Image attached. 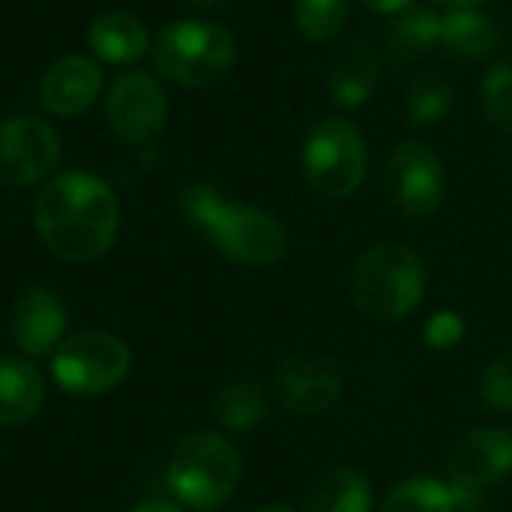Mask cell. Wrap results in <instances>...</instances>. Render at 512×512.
I'll list each match as a JSON object with an SVG mask.
<instances>
[{
  "label": "cell",
  "mask_w": 512,
  "mask_h": 512,
  "mask_svg": "<svg viewBox=\"0 0 512 512\" xmlns=\"http://www.w3.org/2000/svg\"><path fill=\"white\" fill-rule=\"evenodd\" d=\"M45 402V381L30 360L0 357V429L30 423Z\"/></svg>",
  "instance_id": "cell-17"
},
{
  "label": "cell",
  "mask_w": 512,
  "mask_h": 512,
  "mask_svg": "<svg viewBox=\"0 0 512 512\" xmlns=\"http://www.w3.org/2000/svg\"><path fill=\"white\" fill-rule=\"evenodd\" d=\"M462 336H465V321H462V315H456V312H450V309L435 312V315L426 321V330H423L426 345L435 348V351H450V348H456V345L462 342Z\"/></svg>",
  "instance_id": "cell-27"
},
{
  "label": "cell",
  "mask_w": 512,
  "mask_h": 512,
  "mask_svg": "<svg viewBox=\"0 0 512 512\" xmlns=\"http://www.w3.org/2000/svg\"><path fill=\"white\" fill-rule=\"evenodd\" d=\"M60 162V138L48 120L15 114L0 120V183L12 189L42 183Z\"/></svg>",
  "instance_id": "cell-11"
},
{
  "label": "cell",
  "mask_w": 512,
  "mask_h": 512,
  "mask_svg": "<svg viewBox=\"0 0 512 512\" xmlns=\"http://www.w3.org/2000/svg\"><path fill=\"white\" fill-rule=\"evenodd\" d=\"M273 390L288 411L300 417H315L330 411L342 399L345 378L333 357L300 351L279 363Z\"/></svg>",
  "instance_id": "cell-12"
},
{
  "label": "cell",
  "mask_w": 512,
  "mask_h": 512,
  "mask_svg": "<svg viewBox=\"0 0 512 512\" xmlns=\"http://www.w3.org/2000/svg\"><path fill=\"white\" fill-rule=\"evenodd\" d=\"M351 294L372 321H402L426 294V267L408 246L378 243L357 258Z\"/></svg>",
  "instance_id": "cell-4"
},
{
  "label": "cell",
  "mask_w": 512,
  "mask_h": 512,
  "mask_svg": "<svg viewBox=\"0 0 512 512\" xmlns=\"http://www.w3.org/2000/svg\"><path fill=\"white\" fill-rule=\"evenodd\" d=\"M504 45L501 27L480 9H453L444 15L441 48L462 60H486Z\"/></svg>",
  "instance_id": "cell-18"
},
{
  "label": "cell",
  "mask_w": 512,
  "mask_h": 512,
  "mask_svg": "<svg viewBox=\"0 0 512 512\" xmlns=\"http://www.w3.org/2000/svg\"><path fill=\"white\" fill-rule=\"evenodd\" d=\"M129 512H183V507H180V504H174V501L150 498V501H141L138 507H132Z\"/></svg>",
  "instance_id": "cell-29"
},
{
  "label": "cell",
  "mask_w": 512,
  "mask_h": 512,
  "mask_svg": "<svg viewBox=\"0 0 512 512\" xmlns=\"http://www.w3.org/2000/svg\"><path fill=\"white\" fill-rule=\"evenodd\" d=\"M384 183L393 207L411 219L432 216L447 195V171L441 156L417 138H405L393 147Z\"/></svg>",
  "instance_id": "cell-9"
},
{
  "label": "cell",
  "mask_w": 512,
  "mask_h": 512,
  "mask_svg": "<svg viewBox=\"0 0 512 512\" xmlns=\"http://www.w3.org/2000/svg\"><path fill=\"white\" fill-rule=\"evenodd\" d=\"M105 120L120 141L147 147L165 129L168 96L153 75L138 69L120 72L105 96Z\"/></svg>",
  "instance_id": "cell-10"
},
{
  "label": "cell",
  "mask_w": 512,
  "mask_h": 512,
  "mask_svg": "<svg viewBox=\"0 0 512 512\" xmlns=\"http://www.w3.org/2000/svg\"><path fill=\"white\" fill-rule=\"evenodd\" d=\"M255 512H294L291 507H282V504H273V507H261V510Z\"/></svg>",
  "instance_id": "cell-32"
},
{
  "label": "cell",
  "mask_w": 512,
  "mask_h": 512,
  "mask_svg": "<svg viewBox=\"0 0 512 512\" xmlns=\"http://www.w3.org/2000/svg\"><path fill=\"white\" fill-rule=\"evenodd\" d=\"M243 480L240 450L219 432L201 429L186 435L168 462L165 483L177 504L192 510H216L234 498Z\"/></svg>",
  "instance_id": "cell-3"
},
{
  "label": "cell",
  "mask_w": 512,
  "mask_h": 512,
  "mask_svg": "<svg viewBox=\"0 0 512 512\" xmlns=\"http://www.w3.org/2000/svg\"><path fill=\"white\" fill-rule=\"evenodd\" d=\"M180 213L189 225L207 234V240L231 261L246 267L279 264L288 252V234L282 222L243 201H228L210 183H192L180 192Z\"/></svg>",
  "instance_id": "cell-2"
},
{
  "label": "cell",
  "mask_w": 512,
  "mask_h": 512,
  "mask_svg": "<svg viewBox=\"0 0 512 512\" xmlns=\"http://www.w3.org/2000/svg\"><path fill=\"white\" fill-rule=\"evenodd\" d=\"M372 483L354 468H333L303 492V512H369Z\"/></svg>",
  "instance_id": "cell-19"
},
{
  "label": "cell",
  "mask_w": 512,
  "mask_h": 512,
  "mask_svg": "<svg viewBox=\"0 0 512 512\" xmlns=\"http://www.w3.org/2000/svg\"><path fill=\"white\" fill-rule=\"evenodd\" d=\"M87 45L102 63L129 66L147 54L150 36H147V27L141 24L138 15L123 12V9H111V12H102L90 21Z\"/></svg>",
  "instance_id": "cell-16"
},
{
  "label": "cell",
  "mask_w": 512,
  "mask_h": 512,
  "mask_svg": "<svg viewBox=\"0 0 512 512\" xmlns=\"http://www.w3.org/2000/svg\"><path fill=\"white\" fill-rule=\"evenodd\" d=\"M381 512H456V498L447 483L432 477H414L399 483L387 495Z\"/></svg>",
  "instance_id": "cell-23"
},
{
  "label": "cell",
  "mask_w": 512,
  "mask_h": 512,
  "mask_svg": "<svg viewBox=\"0 0 512 512\" xmlns=\"http://www.w3.org/2000/svg\"><path fill=\"white\" fill-rule=\"evenodd\" d=\"M381 81V60L363 39L348 42L330 63V96L342 108H360L375 96Z\"/></svg>",
  "instance_id": "cell-15"
},
{
  "label": "cell",
  "mask_w": 512,
  "mask_h": 512,
  "mask_svg": "<svg viewBox=\"0 0 512 512\" xmlns=\"http://www.w3.org/2000/svg\"><path fill=\"white\" fill-rule=\"evenodd\" d=\"M369 9L381 12V15H402L405 9L414 6V0H363Z\"/></svg>",
  "instance_id": "cell-28"
},
{
  "label": "cell",
  "mask_w": 512,
  "mask_h": 512,
  "mask_svg": "<svg viewBox=\"0 0 512 512\" xmlns=\"http://www.w3.org/2000/svg\"><path fill=\"white\" fill-rule=\"evenodd\" d=\"M33 225L51 255L87 264L111 249L120 228V201L102 177L69 171L48 180L36 195Z\"/></svg>",
  "instance_id": "cell-1"
},
{
  "label": "cell",
  "mask_w": 512,
  "mask_h": 512,
  "mask_svg": "<svg viewBox=\"0 0 512 512\" xmlns=\"http://www.w3.org/2000/svg\"><path fill=\"white\" fill-rule=\"evenodd\" d=\"M512 474V432L477 429L468 432L447 459V486L453 489L456 510L474 512L486 489H495Z\"/></svg>",
  "instance_id": "cell-8"
},
{
  "label": "cell",
  "mask_w": 512,
  "mask_h": 512,
  "mask_svg": "<svg viewBox=\"0 0 512 512\" xmlns=\"http://www.w3.org/2000/svg\"><path fill=\"white\" fill-rule=\"evenodd\" d=\"M480 102L486 117L512 135V63H495L480 81Z\"/></svg>",
  "instance_id": "cell-25"
},
{
  "label": "cell",
  "mask_w": 512,
  "mask_h": 512,
  "mask_svg": "<svg viewBox=\"0 0 512 512\" xmlns=\"http://www.w3.org/2000/svg\"><path fill=\"white\" fill-rule=\"evenodd\" d=\"M132 369V354L123 339L99 330L66 336L51 354L54 384L78 399H93L117 390Z\"/></svg>",
  "instance_id": "cell-7"
},
{
  "label": "cell",
  "mask_w": 512,
  "mask_h": 512,
  "mask_svg": "<svg viewBox=\"0 0 512 512\" xmlns=\"http://www.w3.org/2000/svg\"><path fill=\"white\" fill-rule=\"evenodd\" d=\"M480 399L495 411H512V354L492 360L480 378Z\"/></svg>",
  "instance_id": "cell-26"
},
{
  "label": "cell",
  "mask_w": 512,
  "mask_h": 512,
  "mask_svg": "<svg viewBox=\"0 0 512 512\" xmlns=\"http://www.w3.org/2000/svg\"><path fill=\"white\" fill-rule=\"evenodd\" d=\"M156 69L180 87H210L222 81L234 60V36L204 18H180L162 27L150 45Z\"/></svg>",
  "instance_id": "cell-5"
},
{
  "label": "cell",
  "mask_w": 512,
  "mask_h": 512,
  "mask_svg": "<svg viewBox=\"0 0 512 512\" xmlns=\"http://www.w3.org/2000/svg\"><path fill=\"white\" fill-rule=\"evenodd\" d=\"M186 3H192V6H198V9H216V6H222L225 0H186Z\"/></svg>",
  "instance_id": "cell-31"
},
{
  "label": "cell",
  "mask_w": 512,
  "mask_h": 512,
  "mask_svg": "<svg viewBox=\"0 0 512 512\" xmlns=\"http://www.w3.org/2000/svg\"><path fill=\"white\" fill-rule=\"evenodd\" d=\"M351 0H294V21L309 42H330L342 33Z\"/></svg>",
  "instance_id": "cell-24"
},
{
  "label": "cell",
  "mask_w": 512,
  "mask_h": 512,
  "mask_svg": "<svg viewBox=\"0 0 512 512\" xmlns=\"http://www.w3.org/2000/svg\"><path fill=\"white\" fill-rule=\"evenodd\" d=\"M453 84L447 75L429 69V72H420L411 87H408V96H405V114H408V123L417 126V129H429V126H438L450 108H453Z\"/></svg>",
  "instance_id": "cell-22"
},
{
  "label": "cell",
  "mask_w": 512,
  "mask_h": 512,
  "mask_svg": "<svg viewBox=\"0 0 512 512\" xmlns=\"http://www.w3.org/2000/svg\"><path fill=\"white\" fill-rule=\"evenodd\" d=\"M435 3H441L453 12V9H480L486 0H435Z\"/></svg>",
  "instance_id": "cell-30"
},
{
  "label": "cell",
  "mask_w": 512,
  "mask_h": 512,
  "mask_svg": "<svg viewBox=\"0 0 512 512\" xmlns=\"http://www.w3.org/2000/svg\"><path fill=\"white\" fill-rule=\"evenodd\" d=\"M270 411L267 390L255 381H234L225 384L213 399V417L228 432H249L264 423Z\"/></svg>",
  "instance_id": "cell-21"
},
{
  "label": "cell",
  "mask_w": 512,
  "mask_h": 512,
  "mask_svg": "<svg viewBox=\"0 0 512 512\" xmlns=\"http://www.w3.org/2000/svg\"><path fill=\"white\" fill-rule=\"evenodd\" d=\"M369 168V147L363 132L345 117L318 120L303 141V171L315 192L327 198L354 195Z\"/></svg>",
  "instance_id": "cell-6"
},
{
  "label": "cell",
  "mask_w": 512,
  "mask_h": 512,
  "mask_svg": "<svg viewBox=\"0 0 512 512\" xmlns=\"http://www.w3.org/2000/svg\"><path fill=\"white\" fill-rule=\"evenodd\" d=\"M12 342L24 357H45L54 354L57 345L66 339V306L51 288H27L9 321Z\"/></svg>",
  "instance_id": "cell-13"
},
{
  "label": "cell",
  "mask_w": 512,
  "mask_h": 512,
  "mask_svg": "<svg viewBox=\"0 0 512 512\" xmlns=\"http://www.w3.org/2000/svg\"><path fill=\"white\" fill-rule=\"evenodd\" d=\"M441 27H444V15H438L435 9H429V6L405 9L402 15H396V21L387 30L390 60L405 66L408 60L426 54L432 45L441 42Z\"/></svg>",
  "instance_id": "cell-20"
},
{
  "label": "cell",
  "mask_w": 512,
  "mask_h": 512,
  "mask_svg": "<svg viewBox=\"0 0 512 512\" xmlns=\"http://www.w3.org/2000/svg\"><path fill=\"white\" fill-rule=\"evenodd\" d=\"M102 93V69L96 60L84 54H69L54 60L42 81H39V99L45 111L54 117H78L84 114Z\"/></svg>",
  "instance_id": "cell-14"
}]
</instances>
